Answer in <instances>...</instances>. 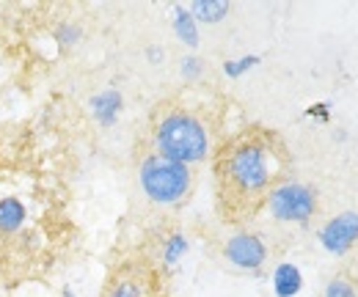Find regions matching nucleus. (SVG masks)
Returning a JSON list of instances; mask_svg holds the SVG:
<instances>
[{"mask_svg":"<svg viewBox=\"0 0 358 297\" xmlns=\"http://www.w3.org/2000/svg\"><path fill=\"white\" fill-rule=\"evenodd\" d=\"M201 75H204V61H201V58H196V55L182 58V78H185V80H196V78H201Z\"/></svg>","mask_w":358,"mask_h":297,"instance_id":"nucleus-17","label":"nucleus"},{"mask_svg":"<svg viewBox=\"0 0 358 297\" xmlns=\"http://www.w3.org/2000/svg\"><path fill=\"white\" fill-rule=\"evenodd\" d=\"M149 58H152V61H160V58H163V52H160V50H149Z\"/></svg>","mask_w":358,"mask_h":297,"instance_id":"nucleus-19","label":"nucleus"},{"mask_svg":"<svg viewBox=\"0 0 358 297\" xmlns=\"http://www.w3.org/2000/svg\"><path fill=\"white\" fill-rule=\"evenodd\" d=\"M55 42L61 44V47H72V44H78L80 42V28L72 25V22H61V25L55 28Z\"/></svg>","mask_w":358,"mask_h":297,"instance_id":"nucleus-15","label":"nucleus"},{"mask_svg":"<svg viewBox=\"0 0 358 297\" xmlns=\"http://www.w3.org/2000/svg\"><path fill=\"white\" fill-rule=\"evenodd\" d=\"M152 140H155V154L169 157L182 166H193L207 160L213 149V138L207 122L182 105L163 108L152 124Z\"/></svg>","mask_w":358,"mask_h":297,"instance_id":"nucleus-2","label":"nucleus"},{"mask_svg":"<svg viewBox=\"0 0 358 297\" xmlns=\"http://www.w3.org/2000/svg\"><path fill=\"white\" fill-rule=\"evenodd\" d=\"M257 64H259V55H245V58H237V61H226L224 75L226 78H240V75L251 72Z\"/></svg>","mask_w":358,"mask_h":297,"instance_id":"nucleus-14","label":"nucleus"},{"mask_svg":"<svg viewBox=\"0 0 358 297\" xmlns=\"http://www.w3.org/2000/svg\"><path fill=\"white\" fill-rule=\"evenodd\" d=\"M174 34L187 47H196L199 44V22L190 17V11L185 6H174Z\"/></svg>","mask_w":358,"mask_h":297,"instance_id":"nucleus-12","label":"nucleus"},{"mask_svg":"<svg viewBox=\"0 0 358 297\" xmlns=\"http://www.w3.org/2000/svg\"><path fill=\"white\" fill-rule=\"evenodd\" d=\"M138 179H141V187H143L146 198H152L155 204H166V207L185 201L187 193L193 190L190 166L174 163V160L160 157V154L143 157Z\"/></svg>","mask_w":358,"mask_h":297,"instance_id":"nucleus-3","label":"nucleus"},{"mask_svg":"<svg viewBox=\"0 0 358 297\" xmlns=\"http://www.w3.org/2000/svg\"><path fill=\"white\" fill-rule=\"evenodd\" d=\"M31 223V204L22 196H0V240L20 237Z\"/></svg>","mask_w":358,"mask_h":297,"instance_id":"nucleus-8","label":"nucleus"},{"mask_svg":"<svg viewBox=\"0 0 358 297\" xmlns=\"http://www.w3.org/2000/svg\"><path fill=\"white\" fill-rule=\"evenodd\" d=\"M358 242V212H342L320 229V245L334 256H345Z\"/></svg>","mask_w":358,"mask_h":297,"instance_id":"nucleus-7","label":"nucleus"},{"mask_svg":"<svg viewBox=\"0 0 358 297\" xmlns=\"http://www.w3.org/2000/svg\"><path fill=\"white\" fill-rule=\"evenodd\" d=\"M309 116H320V119H328V105H314L312 110H306Z\"/></svg>","mask_w":358,"mask_h":297,"instance_id":"nucleus-18","label":"nucleus"},{"mask_svg":"<svg viewBox=\"0 0 358 297\" xmlns=\"http://www.w3.org/2000/svg\"><path fill=\"white\" fill-rule=\"evenodd\" d=\"M229 3L226 0H196L187 11H190V17L196 20V22H204V25H215V22H221L226 14H229Z\"/></svg>","mask_w":358,"mask_h":297,"instance_id":"nucleus-11","label":"nucleus"},{"mask_svg":"<svg viewBox=\"0 0 358 297\" xmlns=\"http://www.w3.org/2000/svg\"><path fill=\"white\" fill-rule=\"evenodd\" d=\"M325 297H358V292L348 278H334V281L325 287Z\"/></svg>","mask_w":358,"mask_h":297,"instance_id":"nucleus-16","label":"nucleus"},{"mask_svg":"<svg viewBox=\"0 0 358 297\" xmlns=\"http://www.w3.org/2000/svg\"><path fill=\"white\" fill-rule=\"evenodd\" d=\"M289 152L270 129H245L229 138L215 154L218 207L229 223L259 212L268 196L284 182Z\"/></svg>","mask_w":358,"mask_h":297,"instance_id":"nucleus-1","label":"nucleus"},{"mask_svg":"<svg viewBox=\"0 0 358 297\" xmlns=\"http://www.w3.org/2000/svg\"><path fill=\"white\" fill-rule=\"evenodd\" d=\"M226 261L237 270H259L268 261V245L259 234L251 231H240L234 237H229L224 245Z\"/></svg>","mask_w":358,"mask_h":297,"instance_id":"nucleus-6","label":"nucleus"},{"mask_svg":"<svg viewBox=\"0 0 358 297\" xmlns=\"http://www.w3.org/2000/svg\"><path fill=\"white\" fill-rule=\"evenodd\" d=\"M155 270L146 261H122L105 281L102 297H152Z\"/></svg>","mask_w":358,"mask_h":297,"instance_id":"nucleus-5","label":"nucleus"},{"mask_svg":"<svg viewBox=\"0 0 358 297\" xmlns=\"http://www.w3.org/2000/svg\"><path fill=\"white\" fill-rule=\"evenodd\" d=\"M187 237L185 234H179V231H171L169 237H166V242H163V254H160V261H163V267L166 270H171V267H177L179 261H182V256L187 254Z\"/></svg>","mask_w":358,"mask_h":297,"instance_id":"nucleus-13","label":"nucleus"},{"mask_svg":"<svg viewBox=\"0 0 358 297\" xmlns=\"http://www.w3.org/2000/svg\"><path fill=\"white\" fill-rule=\"evenodd\" d=\"M89 108H91V116H94L102 127H113L116 119H119L122 110H124V96H122V91H116V88H105V91H99V94L91 96Z\"/></svg>","mask_w":358,"mask_h":297,"instance_id":"nucleus-9","label":"nucleus"},{"mask_svg":"<svg viewBox=\"0 0 358 297\" xmlns=\"http://www.w3.org/2000/svg\"><path fill=\"white\" fill-rule=\"evenodd\" d=\"M268 212L281 223L306 226L317 212V190L303 182H281L265 201Z\"/></svg>","mask_w":358,"mask_h":297,"instance_id":"nucleus-4","label":"nucleus"},{"mask_svg":"<svg viewBox=\"0 0 358 297\" xmlns=\"http://www.w3.org/2000/svg\"><path fill=\"white\" fill-rule=\"evenodd\" d=\"M301 289H303V273H301V267H295L289 261H281L273 270V292H275V297H295Z\"/></svg>","mask_w":358,"mask_h":297,"instance_id":"nucleus-10","label":"nucleus"}]
</instances>
